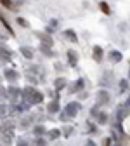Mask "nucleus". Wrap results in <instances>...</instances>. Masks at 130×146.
I'll return each mask as SVG.
<instances>
[{
    "label": "nucleus",
    "instance_id": "obj_22",
    "mask_svg": "<svg viewBox=\"0 0 130 146\" xmlns=\"http://www.w3.org/2000/svg\"><path fill=\"white\" fill-rule=\"evenodd\" d=\"M35 146H45V141H44L42 137H36V139H35Z\"/></svg>",
    "mask_w": 130,
    "mask_h": 146
},
{
    "label": "nucleus",
    "instance_id": "obj_3",
    "mask_svg": "<svg viewBox=\"0 0 130 146\" xmlns=\"http://www.w3.org/2000/svg\"><path fill=\"white\" fill-rule=\"evenodd\" d=\"M97 99H99L101 104H106L109 101V94L106 92V90H99V92H97Z\"/></svg>",
    "mask_w": 130,
    "mask_h": 146
},
{
    "label": "nucleus",
    "instance_id": "obj_29",
    "mask_svg": "<svg viewBox=\"0 0 130 146\" xmlns=\"http://www.w3.org/2000/svg\"><path fill=\"white\" fill-rule=\"evenodd\" d=\"M125 106H130V96L127 98V103H125Z\"/></svg>",
    "mask_w": 130,
    "mask_h": 146
},
{
    "label": "nucleus",
    "instance_id": "obj_7",
    "mask_svg": "<svg viewBox=\"0 0 130 146\" xmlns=\"http://www.w3.org/2000/svg\"><path fill=\"white\" fill-rule=\"evenodd\" d=\"M68 61H69L71 66H75V64H77L78 58H77V52H75V50H68Z\"/></svg>",
    "mask_w": 130,
    "mask_h": 146
},
{
    "label": "nucleus",
    "instance_id": "obj_8",
    "mask_svg": "<svg viewBox=\"0 0 130 146\" xmlns=\"http://www.w3.org/2000/svg\"><path fill=\"white\" fill-rule=\"evenodd\" d=\"M9 94H11L12 99H17V98H19V94H23V92L17 87H9Z\"/></svg>",
    "mask_w": 130,
    "mask_h": 146
},
{
    "label": "nucleus",
    "instance_id": "obj_25",
    "mask_svg": "<svg viewBox=\"0 0 130 146\" xmlns=\"http://www.w3.org/2000/svg\"><path fill=\"white\" fill-rule=\"evenodd\" d=\"M16 146H30V144H28L26 141H23V139H21V141H17V144H16Z\"/></svg>",
    "mask_w": 130,
    "mask_h": 146
},
{
    "label": "nucleus",
    "instance_id": "obj_18",
    "mask_svg": "<svg viewBox=\"0 0 130 146\" xmlns=\"http://www.w3.org/2000/svg\"><path fill=\"white\" fill-rule=\"evenodd\" d=\"M33 132H35L36 136H38V137H40V136L44 134V127H42V125H36V127H35V129H33Z\"/></svg>",
    "mask_w": 130,
    "mask_h": 146
},
{
    "label": "nucleus",
    "instance_id": "obj_11",
    "mask_svg": "<svg viewBox=\"0 0 130 146\" xmlns=\"http://www.w3.org/2000/svg\"><path fill=\"white\" fill-rule=\"evenodd\" d=\"M21 54H23L24 58H28V59L33 58V50H31L30 47H21Z\"/></svg>",
    "mask_w": 130,
    "mask_h": 146
},
{
    "label": "nucleus",
    "instance_id": "obj_21",
    "mask_svg": "<svg viewBox=\"0 0 130 146\" xmlns=\"http://www.w3.org/2000/svg\"><path fill=\"white\" fill-rule=\"evenodd\" d=\"M5 115H7V108H5L4 104H0V117H2V118H4Z\"/></svg>",
    "mask_w": 130,
    "mask_h": 146
},
{
    "label": "nucleus",
    "instance_id": "obj_20",
    "mask_svg": "<svg viewBox=\"0 0 130 146\" xmlns=\"http://www.w3.org/2000/svg\"><path fill=\"white\" fill-rule=\"evenodd\" d=\"M49 137H50V139L59 137V131H55V129H54V131H50V132H49Z\"/></svg>",
    "mask_w": 130,
    "mask_h": 146
},
{
    "label": "nucleus",
    "instance_id": "obj_15",
    "mask_svg": "<svg viewBox=\"0 0 130 146\" xmlns=\"http://www.w3.org/2000/svg\"><path fill=\"white\" fill-rule=\"evenodd\" d=\"M40 38H42V42H45V47H50L52 45V38L49 35H40Z\"/></svg>",
    "mask_w": 130,
    "mask_h": 146
},
{
    "label": "nucleus",
    "instance_id": "obj_6",
    "mask_svg": "<svg viewBox=\"0 0 130 146\" xmlns=\"http://www.w3.org/2000/svg\"><path fill=\"white\" fill-rule=\"evenodd\" d=\"M109 59L113 61V63H120V61H121V52H118V50H111V52H109Z\"/></svg>",
    "mask_w": 130,
    "mask_h": 146
},
{
    "label": "nucleus",
    "instance_id": "obj_14",
    "mask_svg": "<svg viewBox=\"0 0 130 146\" xmlns=\"http://www.w3.org/2000/svg\"><path fill=\"white\" fill-rule=\"evenodd\" d=\"M82 87H83V80H82V78H78V80L75 82V85L71 87V92H77V90H80Z\"/></svg>",
    "mask_w": 130,
    "mask_h": 146
},
{
    "label": "nucleus",
    "instance_id": "obj_10",
    "mask_svg": "<svg viewBox=\"0 0 130 146\" xmlns=\"http://www.w3.org/2000/svg\"><path fill=\"white\" fill-rule=\"evenodd\" d=\"M66 84H68V82H66V78H63V77H61V78H55V89H57V90L64 89Z\"/></svg>",
    "mask_w": 130,
    "mask_h": 146
},
{
    "label": "nucleus",
    "instance_id": "obj_24",
    "mask_svg": "<svg viewBox=\"0 0 130 146\" xmlns=\"http://www.w3.org/2000/svg\"><path fill=\"white\" fill-rule=\"evenodd\" d=\"M125 87H128V85H127V80H121V82H120V89L125 90Z\"/></svg>",
    "mask_w": 130,
    "mask_h": 146
},
{
    "label": "nucleus",
    "instance_id": "obj_19",
    "mask_svg": "<svg viewBox=\"0 0 130 146\" xmlns=\"http://www.w3.org/2000/svg\"><path fill=\"white\" fill-rule=\"evenodd\" d=\"M64 35L68 36V38H69V40H73V42H77V35H75V33H73V31H69V30H68V31H66Z\"/></svg>",
    "mask_w": 130,
    "mask_h": 146
},
{
    "label": "nucleus",
    "instance_id": "obj_13",
    "mask_svg": "<svg viewBox=\"0 0 130 146\" xmlns=\"http://www.w3.org/2000/svg\"><path fill=\"white\" fill-rule=\"evenodd\" d=\"M94 59L96 61H101L102 59V49L101 47H94Z\"/></svg>",
    "mask_w": 130,
    "mask_h": 146
},
{
    "label": "nucleus",
    "instance_id": "obj_26",
    "mask_svg": "<svg viewBox=\"0 0 130 146\" xmlns=\"http://www.w3.org/2000/svg\"><path fill=\"white\" fill-rule=\"evenodd\" d=\"M17 21H19V25H23V26H28V23L24 19H17Z\"/></svg>",
    "mask_w": 130,
    "mask_h": 146
},
{
    "label": "nucleus",
    "instance_id": "obj_9",
    "mask_svg": "<svg viewBox=\"0 0 130 146\" xmlns=\"http://www.w3.org/2000/svg\"><path fill=\"white\" fill-rule=\"evenodd\" d=\"M0 59H4V61H9L11 59V52L4 47H0Z\"/></svg>",
    "mask_w": 130,
    "mask_h": 146
},
{
    "label": "nucleus",
    "instance_id": "obj_1",
    "mask_svg": "<svg viewBox=\"0 0 130 146\" xmlns=\"http://www.w3.org/2000/svg\"><path fill=\"white\" fill-rule=\"evenodd\" d=\"M78 110H80V104H78L77 101H73V103H68V104H66L64 113H66V117H77Z\"/></svg>",
    "mask_w": 130,
    "mask_h": 146
},
{
    "label": "nucleus",
    "instance_id": "obj_23",
    "mask_svg": "<svg viewBox=\"0 0 130 146\" xmlns=\"http://www.w3.org/2000/svg\"><path fill=\"white\" fill-rule=\"evenodd\" d=\"M97 118H99V122H101V123H104V122L108 120V117H106V113H99V117H97Z\"/></svg>",
    "mask_w": 130,
    "mask_h": 146
},
{
    "label": "nucleus",
    "instance_id": "obj_4",
    "mask_svg": "<svg viewBox=\"0 0 130 146\" xmlns=\"http://www.w3.org/2000/svg\"><path fill=\"white\" fill-rule=\"evenodd\" d=\"M4 75H5V78L7 80H11V82H14V80H17V71H14V70H5L4 71Z\"/></svg>",
    "mask_w": 130,
    "mask_h": 146
},
{
    "label": "nucleus",
    "instance_id": "obj_2",
    "mask_svg": "<svg viewBox=\"0 0 130 146\" xmlns=\"http://www.w3.org/2000/svg\"><path fill=\"white\" fill-rule=\"evenodd\" d=\"M47 111H49V113H57V111H59V101H57V99L50 101V103L47 104Z\"/></svg>",
    "mask_w": 130,
    "mask_h": 146
},
{
    "label": "nucleus",
    "instance_id": "obj_17",
    "mask_svg": "<svg viewBox=\"0 0 130 146\" xmlns=\"http://www.w3.org/2000/svg\"><path fill=\"white\" fill-rule=\"evenodd\" d=\"M40 50H42V54H45V56H49V58H52V56H54V52H52L49 47H45V45H42V47H40Z\"/></svg>",
    "mask_w": 130,
    "mask_h": 146
},
{
    "label": "nucleus",
    "instance_id": "obj_30",
    "mask_svg": "<svg viewBox=\"0 0 130 146\" xmlns=\"http://www.w3.org/2000/svg\"><path fill=\"white\" fill-rule=\"evenodd\" d=\"M113 146H121V144H113Z\"/></svg>",
    "mask_w": 130,
    "mask_h": 146
},
{
    "label": "nucleus",
    "instance_id": "obj_16",
    "mask_svg": "<svg viewBox=\"0 0 130 146\" xmlns=\"http://www.w3.org/2000/svg\"><path fill=\"white\" fill-rule=\"evenodd\" d=\"M125 108H118V111H116V118H118V122H121L123 118H125Z\"/></svg>",
    "mask_w": 130,
    "mask_h": 146
},
{
    "label": "nucleus",
    "instance_id": "obj_5",
    "mask_svg": "<svg viewBox=\"0 0 130 146\" xmlns=\"http://www.w3.org/2000/svg\"><path fill=\"white\" fill-rule=\"evenodd\" d=\"M42 99H44V96H42L40 92H36V90H33V94H31V98H30V103L38 104V103H42Z\"/></svg>",
    "mask_w": 130,
    "mask_h": 146
},
{
    "label": "nucleus",
    "instance_id": "obj_12",
    "mask_svg": "<svg viewBox=\"0 0 130 146\" xmlns=\"http://www.w3.org/2000/svg\"><path fill=\"white\" fill-rule=\"evenodd\" d=\"M33 90H35V89H31V87H26V89L23 90V99H24V101H30V98H31V94H33Z\"/></svg>",
    "mask_w": 130,
    "mask_h": 146
},
{
    "label": "nucleus",
    "instance_id": "obj_28",
    "mask_svg": "<svg viewBox=\"0 0 130 146\" xmlns=\"http://www.w3.org/2000/svg\"><path fill=\"white\" fill-rule=\"evenodd\" d=\"M85 146H96V143H94V141H88V143H87Z\"/></svg>",
    "mask_w": 130,
    "mask_h": 146
},
{
    "label": "nucleus",
    "instance_id": "obj_27",
    "mask_svg": "<svg viewBox=\"0 0 130 146\" xmlns=\"http://www.w3.org/2000/svg\"><path fill=\"white\" fill-rule=\"evenodd\" d=\"M101 7H102V11H104V12H108V5H106V4H101Z\"/></svg>",
    "mask_w": 130,
    "mask_h": 146
}]
</instances>
